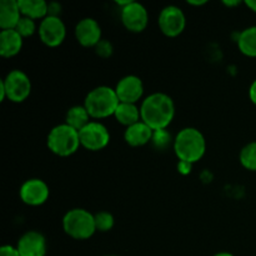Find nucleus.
I'll list each match as a JSON object with an SVG mask.
<instances>
[{"label": "nucleus", "instance_id": "10", "mask_svg": "<svg viewBox=\"0 0 256 256\" xmlns=\"http://www.w3.org/2000/svg\"><path fill=\"white\" fill-rule=\"evenodd\" d=\"M38 34L42 44L49 48H56L62 45L66 38V26L62 18L46 16L40 22Z\"/></svg>", "mask_w": 256, "mask_h": 256}, {"label": "nucleus", "instance_id": "22", "mask_svg": "<svg viewBox=\"0 0 256 256\" xmlns=\"http://www.w3.org/2000/svg\"><path fill=\"white\" fill-rule=\"evenodd\" d=\"M240 164L250 172H256V142H248L239 155Z\"/></svg>", "mask_w": 256, "mask_h": 256}, {"label": "nucleus", "instance_id": "17", "mask_svg": "<svg viewBox=\"0 0 256 256\" xmlns=\"http://www.w3.org/2000/svg\"><path fill=\"white\" fill-rule=\"evenodd\" d=\"M18 0H2L0 2V28L2 30L15 29L22 19Z\"/></svg>", "mask_w": 256, "mask_h": 256}, {"label": "nucleus", "instance_id": "15", "mask_svg": "<svg viewBox=\"0 0 256 256\" xmlns=\"http://www.w3.org/2000/svg\"><path fill=\"white\" fill-rule=\"evenodd\" d=\"M154 130L145 124L144 122H139L134 125L125 128L124 140L128 145L132 148L144 146L152 142Z\"/></svg>", "mask_w": 256, "mask_h": 256}, {"label": "nucleus", "instance_id": "13", "mask_svg": "<svg viewBox=\"0 0 256 256\" xmlns=\"http://www.w3.org/2000/svg\"><path fill=\"white\" fill-rule=\"evenodd\" d=\"M75 39L82 46L95 48L102 42V26L92 18H84L75 26Z\"/></svg>", "mask_w": 256, "mask_h": 256}, {"label": "nucleus", "instance_id": "11", "mask_svg": "<svg viewBox=\"0 0 256 256\" xmlns=\"http://www.w3.org/2000/svg\"><path fill=\"white\" fill-rule=\"evenodd\" d=\"M50 189L46 182L38 178L25 180L19 189V196L29 206H40L49 199Z\"/></svg>", "mask_w": 256, "mask_h": 256}, {"label": "nucleus", "instance_id": "33", "mask_svg": "<svg viewBox=\"0 0 256 256\" xmlns=\"http://www.w3.org/2000/svg\"><path fill=\"white\" fill-rule=\"evenodd\" d=\"M188 4L192 6H202V5L208 4L206 0H188Z\"/></svg>", "mask_w": 256, "mask_h": 256}, {"label": "nucleus", "instance_id": "5", "mask_svg": "<svg viewBox=\"0 0 256 256\" xmlns=\"http://www.w3.org/2000/svg\"><path fill=\"white\" fill-rule=\"evenodd\" d=\"M62 229L74 240L90 239L96 232L94 214L82 208L69 210L62 218Z\"/></svg>", "mask_w": 256, "mask_h": 256}, {"label": "nucleus", "instance_id": "2", "mask_svg": "<svg viewBox=\"0 0 256 256\" xmlns=\"http://www.w3.org/2000/svg\"><path fill=\"white\" fill-rule=\"evenodd\" d=\"M172 149L179 162H189L192 165L202 159L205 155L206 140L199 129L188 126L175 135Z\"/></svg>", "mask_w": 256, "mask_h": 256}, {"label": "nucleus", "instance_id": "24", "mask_svg": "<svg viewBox=\"0 0 256 256\" xmlns=\"http://www.w3.org/2000/svg\"><path fill=\"white\" fill-rule=\"evenodd\" d=\"M152 144L158 150H166L170 146V144H174V139H172V134L166 129L155 130L154 134H152Z\"/></svg>", "mask_w": 256, "mask_h": 256}, {"label": "nucleus", "instance_id": "26", "mask_svg": "<svg viewBox=\"0 0 256 256\" xmlns=\"http://www.w3.org/2000/svg\"><path fill=\"white\" fill-rule=\"evenodd\" d=\"M95 49H96V54L102 58H108L112 54V45L110 44L108 40H102V42L95 46Z\"/></svg>", "mask_w": 256, "mask_h": 256}, {"label": "nucleus", "instance_id": "29", "mask_svg": "<svg viewBox=\"0 0 256 256\" xmlns=\"http://www.w3.org/2000/svg\"><path fill=\"white\" fill-rule=\"evenodd\" d=\"M192 164H189V162H179V164H178V169H179V172L180 174H189L190 172H192Z\"/></svg>", "mask_w": 256, "mask_h": 256}, {"label": "nucleus", "instance_id": "16", "mask_svg": "<svg viewBox=\"0 0 256 256\" xmlns=\"http://www.w3.org/2000/svg\"><path fill=\"white\" fill-rule=\"evenodd\" d=\"M24 38L15 29L0 32V55L2 58H12L22 49Z\"/></svg>", "mask_w": 256, "mask_h": 256}, {"label": "nucleus", "instance_id": "18", "mask_svg": "<svg viewBox=\"0 0 256 256\" xmlns=\"http://www.w3.org/2000/svg\"><path fill=\"white\" fill-rule=\"evenodd\" d=\"M18 2L22 16L40 22L48 16L49 2L44 0H18Z\"/></svg>", "mask_w": 256, "mask_h": 256}, {"label": "nucleus", "instance_id": "23", "mask_svg": "<svg viewBox=\"0 0 256 256\" xmlns=\"http://www.w3.org/2000/svg\"><path fill=\"white\" fill-rule=\"evenodd\" d=\"M94 218L96 232H108L114 228V216H112V214H110L109 212H96V214H94Z\"/></svg>", "mask_w": 256, "mask_h": 256}, {"label": "nucleus", "instance_id": "8", "mask_svg": "<svg viewBox=\"0 0 256 256\" xmlns=\"http://www.w3.org/2000/svg\"><path fill=\"white\" fill-rule=\"evenodd\" d=\"M160 32L168 38H176L186 26V16L184 12L176 5H168L162 8L158 18Z\"/></svg>", "mask_w": 256, "mask_h": 256}, {"label": "nucleus", "instance_id": "27", "mask_svg": "<svg viewBox=\"0 0 256 256\" xmlns=\"http://www.w3.org/2000/svg\"><path fill=\"white\" fill-rule=\"evenodd\" d=\"M0 256H20L18 252L16 246H12V245H2L0 248Z\"/></svg>", "mask_w": 256, "mask_h": 256}, {"label": "nucleus", "instance_id": "3", "mask_svg": "<svg viewBox=\"0 0 256 256\" xmlns=\"http://www.w3.org/2000/svg\"><path fill=\"white\" fill-rule=\"evenodd\" d=\"M119 104V98H118L114 88H110L108 85H100L88 92L82 105L88 110L92 119L100 120L114 116L115 110Z\"/></svg>", "mask_w": 256, "mask_h": 256}, {"label": "nucleus", "instance_id": "1", "mask_svg": "<svg viewBox=\"0 0 256 256\" xmlns=\"http://www.w3.org/2000/svg\"><path fill=\"white\" fill-rule=\"evenodd\" d=\"M142 122L152 130L168 129L175 118V102L165 92H152L148 95L140 105Z\"/></svg>", "mask_w": 256, "mask_h": 256}, {"label": "nucleus", "instance_id": "6", "mask_svg": "<svg viewBox=\"0 0 256 256\" xmlns=\"http://www.w3.org/2000/svg\"><path fill=\"white\" fill-rule=\"evenodd\" d=\"M32 92V80L22 70L14 69L0 80V102L5 99L12 102H25Z\"/></svg>", "mask_w": 256, "mask_h": 256}, {"label": "nucleus", "instance_id": "14", "mask_svg": "<svg viewBox=\"0 0 256 256\" xmlns=\"http://www.w3.org/2000/svg\"><path fill=\"white\" fill-rule=\"evenodd\" d=\"M46 239L42 232L29 230L19 238L16 249L20 256H45L46 255Z\"/></svg>", "mask_w": 256, "mask_h": 256}, {"label": "nucleus", "instance_id": "20", "mask_svg": "<svg viewBox=\"0 0 256 256\" xmlns=\"http://www.w3.org/2000/svg\"><path fill=\"white\" fill-rule=\"evenodd\" d=\"M90 122H92V118H90L89 112L85 109L84 105H74V106L69 108L66 114H65V124H68L78 132L84 129Z\"/></svg>", "mask_w": 256, "mask_h": 256}, {"label": "nucleus", "instance_id": "25", "mask_svg": "<svg viewBox=\"0 0 256 256\" xmlns=\"http://www.w3.org/2000/svg\"><path fill=\"white\" fill-rule=\"evenodd\" d=\"M38 28L39 26H36L35 20L26 16H22V19L19 20L18 25L15 26V30H16L22 38H29L38 32Z\"/></svg>", "mask_w": 256, "mask_h": 256}, {"label": "nucleus", "instance_id": "21", "mask_svg": "<svg viewBox=\"0 0 256 256\" xmlns=\"http://www.w3.org/2000/svg\"><path fill=\"white\" fill-rule=\"evenodd\" d=\"M238 49L249 58H256V25L246 28L236 38Z\"/></svg>", "mask_w": 256, "mask_h": 256}, {"label": "nucleus", "instance_id": "4", "mask_svg": "<svg viewBox=\"0 0 256 256\" xmlns=\"http://www.w3.org/2000/svg\"><path fill=\"white\" fill-rule=\"evenodd\" d=\"M46 145L48 149L58 156H72L82 146L79 132L65 122L55 125L48 134Z\"/></svg>", "mask_w": 256, "mask_h": 256}, {"label": "nucleus", "instance_id": "31", "mask_svg": "<svg viewBox=\"0 0 256 256\" xmlns=\"http://www.w3.org/2000/svg\"><path fill=\"white\" fill-rule=\"evenodd\" d=\"M222 4L228 8H235L242 4V2H239V0H230V2L229 0H225V2H222Z\"/></svg>", "mask_w": 256, "mask_h": 256}, {"label": "nucleus", "instance_id": "7", "mask_svg": "<svg viewBox=\"0 0 256 256\" xmlns=\"http://www.w3.org/2000/svg\"><path fill=\"white\" fill-rule=\"evenodd\" d=\"M80 144L90 152H100L110 142V132L102 122L92 120L84 129L79 132Z\"/></svg>", "mask_w": 256, "mask_h": 256}, {"label": "nucleus", "instance_id": "19", "mask_svg": "<svg viewBox=\"0 0 256 256\" xmlns=\"http://www.w3.org/2000/svg\"><path fill=\"white\" fill-rule=\"evenodd\" d=\"M114 116L118 122L124 125L125 128L142 122L140 108L136 104H129V102H120L115 110Z\"/></svg>", "mask_w": 256, "mask_h": 256}, {"label": "nucleus", "instance_id": "30", "mask_svg": "<svg viewBox=\"0 0 256 256\" xmlns=\"http://www.w3.org/2000/svg\"><path fill=\"white\" fill-rule=\"evenodd\" d=\"M249 98L252 104L256 105V79L252 82V85L249 88Z\"/></svg>", "mask_w": 256, "mask_h": 256}, {"label": "nucleus", "instance_id": "12", "mask_svg": "<svg viewBox=\"0 0 256 256\" xmlns=\"http://www.w3.org/2000/svg\"><path fill=\"white\" fill-rule=\"evenodd\" d=\"M120 102L136 104L144 95V82L136 75H126L114 88Z\"/></svg>", "mask_w": 256, "mask_h": 256}, {"label": "nucleus", "instance_id": "9", "mask_svg": "<svg viewBox=\"0 0 256 256\" xmlns=\"http://www.w3.org/2000/svg\"><path fill=\"white\" fill-rule=\"evenodd\" d=\"M120 19L125 29L130 32H142L149 24V12L146 8L138 2H130L122 8Z\"/></svg>", "mask_w": 256, "mask_h": 256}, {"label": "nucleus", "instance_id": "32", "mask_svg": "<svg viewBox=\"0 0 256 256\" xmlns=\"http://www.w3.org/2000/svg\"><path fill=\"white\" fill-rule=\"evenodd\" d=\"M244 4L246 5V6L249 8L252 12H255L256 14V0H245Z\"/></svg>", "mask_w": 256, "mask_h": 256}, {"label": "nucleus", "instance_id": "34", "mask_svg": "<svg viewBox=\"0 0 256 256\" xmlns=\"http://www.w3.org/2000/svg\"><path fill=\"white\" fill-rule=\"evenodd\" d=\"M214 256H234V255L230 254V252H218V254H215Z\"/></svg>", "mask_w": 256, "mask_h": 256}, {"label": "nucleus", "instance_id": "35", "mask_svg": "<svg viewBox=\"0 0 256 256\" xmlns=\"http://www.w3.org/2000/svg\"><path fill=\"white\" fill-rule=\"evenodd\" d=\"M105 256H118V255H105Z\"/></svg>", "mask_w": 256, "mask_h": 256}, {"label": "nucleus", "instance_id": "28", "mask_svg": "<svg viewBox=\"0 0 256 256\" xmlns=\"http://www.w3.org/2000/svg\"><path fill=\"white\" fill-rule=\"evenodd\" d=\"M62 12V5L58 2H49V9H48V16H58L60 18Z\"/></svg>", "mask_w": 256, "mask_h": 256}]
</instances>
